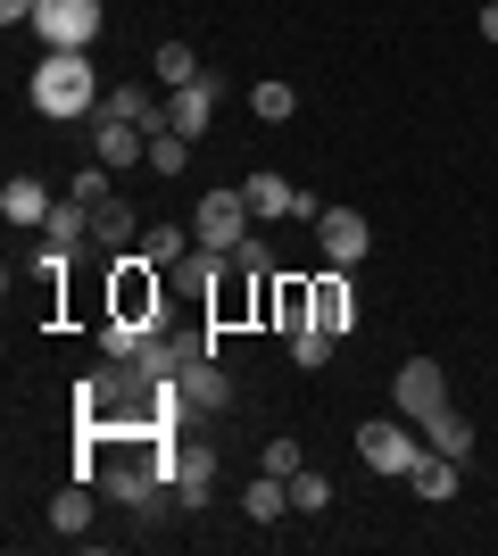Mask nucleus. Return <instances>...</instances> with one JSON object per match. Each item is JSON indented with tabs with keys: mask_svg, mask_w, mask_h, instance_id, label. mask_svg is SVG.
I'll return each mask as SVG.
<instances>
[{
	"mask_svg": "<svg viewBox=\"0 0 498 556\" xmlns=\"http://www.w3.org/2000/svg\"><path fill=\"white\" fill-rule=\"evenodd\" d=\"M100 67L84 59V50H50L42 67H34V109L59 116V125H75V116H100Z\"/></svg>",
	"mask_w": 498,
	"mask_h": 556,
	"instance_id": "f257e3e1",
	"label": "nucleus"
},
{
	"mask_svg": "<svg viewBox=\"0 0 498 556\" xmlns=\"http://www.w3.org/2000/svg\"><path fill=\"white\" fill-rule=\"evenodd\" d=\"M191 232H200V250H225V257H233L241 241L258 232V216H250L241 191H200V200H191Z\"/></svg>",
	"mask_w": 498,
	"mask_h": 556,
	"instance_id": "f03ea898",
	"label": "nucleus"
},
{
	"mask_svg": "<svg viewBox=\"0 0 498 556\" xmlns=\"http://www.w3.org/2000/svg\"><path fill=\"white\" fill-rule=\"evenodd\" d=\"M117 325H142V332H158V307H166V282H158V266H150L142 250H125L117 257Z\"/></svg>",
	"mask_w": 498,
	"mask_h": 556,
	"instance_id": "7ed1b4c3",
	"label": "nucleus"
},
{
	"mask_svg": "<svg viewBox=\"0 0 498 556\" xmlns=\"http://www.w3.org/2000/svg\"><path fill=\"white\" fill-rule=\"evenodd\" d=\"M34 34L50 50H92L100 42V0H42L34 9Z\"/></svg>",
	"mask_w": 498,
	"mask_h": 556,
	"instance_id": "20e7f679",
	"label": "nucleus"
},
{
	"mask_svg": "<svg viewBox=\"0 0 498 556\" xmlns=\"http://www.w3.org/2000/svg\"><path fill=\"white\" fill-rule=\"evenodd\" d=\"M241 200H250V216H258V225H274V216H299V225H316V216H324V200H316V191H291L274 166H258V175L241 184Z\"/></svg>",
	"mask_w": 498,
	"mask_h": 556,
	"instance_id": "39448f33",
	"label": "nucleus"
},
{
	"mask_svg": "<svg viewBox=\"0 0 498 556\" xmlns=\"http://www.w3.org/2000/svg\"><path fill=\"white\" fill-rule=\"evenodd\" d=\"M391 399H399V416H407V424L440 416V407H449V374H440V357H407L399 382H391Z\"/></svg>",
	"mask_w": 498,
	"mask_h": 556,
	"instance_id": "423d86ee",
	"label": "nucleus"
},
{
	"mask_svg": "<svg viewBox=\"0 0 498 556\" xmlns=\"http://www.w3.org/2000/svg\"><path fill=\"white\" fill-rule=\"evenodd\" d=\"M357 457L374 465V473H407V465L424 457V448H416V432H407V424L374 416V424H357Z\"/></svg>",
	"mask_w": 498,
	"mask_h": 556,
	"instance_id": "0eeeda50",
	"label": "nucleus"
},
{
	"mask_svg": "<svg viewBox=\"0 0 498 556\" xmlns=\"http://www.w3.org/2000/svg\"><path fill=\"white\" fill-rule=\"evenodd\" d=\"M92 159L108 166V175H117V166H142V159H150V125L100 109V116H92Z\"/></svg>",
	"mask_w": 498,
	"mask_h": 556,
	"instance_id": "6e6552de",
	"label": "nucleus"
},
{
	"mask_svg": "<svg viewBox=\"0 0 498 556\" xmlns=\"http://www.w3.org/2000/svg\"><path fill=\"white\" fill-rule=\"evenodd\" d=\"M316 250H324V266H357V257L374 250V225L357 208H324L316 216Z\"/></svg>",
	"mask_w": 498,
	"mask_h": 556,
	"instance_id": "1a4fd4ad",
	"label": "nucleus"
},
{
	"mask_svg": "<svg viewBox=\"0 0 498 556\" xmlns=\"http://www.w3.org/2000/svg\"><path fill=\"white\" fill-rule=\"evenodd\" d=\"M308 325H324L332 341L357 325V291H349V266H332V275H316L308 282Z\"/></svg>",
	"mask_w": 498,
	"mask_h": 556,
	"instance_id": "9d476101",
	"label": "nucleus"
},
{
	"mask_svg": "<svg viewBox=\"0 0 498 556\" xmlns=\"http://www.w3.org/2000/svg\"><path fill=\"white\" fill-rule=\"evenodd\" d=\"M216 100H225V75H200V84H183V92H166V125L200 141L216 125Z\"/></svg>",
	"mask_w": 498,
	"mask_h": 556,
	"instance_id": "9b49d317",
	"label": "nucleus"
},
{
	"mask_svg": "<svg viewBox=\"0 0 498 556\" xmlns=\"http://www.w3.org/2000/svg\"><path fill=\"white\" fill-rule=\"evenodd\" d=\"M175 391H183V407H233V382H225L216 357H191V366L175 374Z\"/></svg>",
	"mask_w": 498,
	"mask_h": 556,
	"instance_id": "f8f14e48",
	"label": "nucleus"
},
{
	"mask_svg": "<svg viewBox=\"0 0 498 556\" xmlns=\"http://www.w3.org/2000/svg\"><path fill=\"white\" fill-rule=\"evenodd\" d=\"M407 482H416V498H432V507H449V498H457V457L424 448V457L407 465Z\"/></svg>",
	"mask_w": 498,
	"mask_h": 556,
	"instance_id": "ddd939ff",
	"label": "nucleus"
},
{
	"mask_svg": "<svg viewBox=\"0 0 498 556\" xmlns=\"http://www.w3.org/2000/svg\"><path fill=\"white\" fill-rule=\"evenodd\" d=\"M200 59H191V42H158L150 50V84H158V92H183V84H200Z\"/></svg>",
	"mask_w": 498,
	"mask_h": 556,
	"instance_id": "4468645a",
	"label": "nucleus"
},
{
	"mask_svg": "<svg viewBox=\"0 0 498 556\" xmlns=\"http://www.w3.org/2000/svg\"><path fill=\"white\" fill-rule=\"evenodd\" d=\"M208 490H216L208 448H175V498H183V507H208Z\"/></svg>",
	"mask_w": 498,
	"mask_h": 556,
	"instance_id": "2eb2a0df",
	"label": "nucleus"
},
{
	"mask_svg": "<svg viewBox=\"0 0 498 556\" xmlns=\"http://www.w3.org/2000/svg\"><path fill=\"white\" fill-rule=\"evenodd\" d=\"M0 216H9V225H42V216H50V191L34 184V175H9V191H0Z\"/></svg>",
	"mask_w": 498,
	"mask_h": 556,
	"instance_id": "dca6fc26",
	"label": "nucleus"
},
{
	"mask_svg": "<svg viewBox=\"0 0 498 556\" xmlns=\"http://www.w3.org/2000/svg\"><path fill=\"white\" fill-rule=\"evenodd\" d=\"M84 232H92V208H84V200H50V216H42V241H50V250H75Z\"/></svg>",
	"mask_w": 498,
	"mask_h": 556,
	"instance_id": "f3484780",
	"label": "nucleus"
},
{
	"mask_svg": "<svg viewBox=\"0 0 498 556\" xmlns=\"http://www.w3.org/2000/svg\"><path fill=\"white\" fill-rule=\"evenodd\" d=\"M283 507H291V473H258V482L241 490V515H250V523H274Z\"/></svg>",
	"mask_w": 498,
	"mask_h": 556,
	"instance_id": "a211bd4d",
	"label": "nucleus"
},
{
	"mask_svg": "<svg viewBox=\"0 0 498 556\" xmlns=\"http://www.w3.org/2000/svg\"><path fill=\"white\" fill-rule=\"evenodd\" d=\"M50 532H59V540H84V532H92V490H84V482L50 498Z\"/></svg>",
	"mask_w": 498,
	"mask_h": 556,
	"instance_id": "6ab92c4d",
	"label": "nucleus"
},
{
	"mask_svg": "<svg viewBox=\"0 0 498 556\" xmlns=\"http://www.w3.org/2000/svg\"><path fill=\"white\" fill-rule=\"evenodd\" d=\"M100 490H108L117 507H150V490H158V473H142V465H100Z\"/></svg>",
	"mask_w": 498,
	"mask_h": 556,
	"instance_id": "aec40b11",
	"label": "nucleus"
},
{
	"mask_svg": "<svg viewBox=\"0 0 498 556\" xmlns=\"http://www.w3.org/2000/svg\"><path fill=\"white\" fill-rule=\"evenodd\" d=\"M424 448H440V457H465V448H474V424L457 416V407H440V416H424Z\"/></svg>",
	"mask_w": 498,
	"mask_h": 556,
	"instance_id": "412c9836",
	"label": "nucleus"
},
{
	"mask_svg": "<svg viewBox=\"0 0 498 556\" xmlns=\"http://www.w3.org/2000/svg\"><path fill=\"white\" fill-rule=\"evenodd\" d=\"M191 241H200V232H183V225H150L142 257H150V266H183V257H191Z\"/></svg>",
	"mask_w": 498,
	"mask_h": 556,
	"instance_id": "4be33fe9",
	"label": "nucleus"
},
{
	"mask_svg": "<svg viewBox=\"0 0 498 556\" xmlns=\"http://www.w3.org/2000/svg\"><path fill=\"white\" fill-rule=\"evenodd\" d=\"M191 166V134H150V175H183Z\"/></svg>",
	"mask_w": 498,
	"mask_h": 556,
	"instance_id": "5701e85b",
	"label": "nucleus"
},
{
	"mask_svg": "<svg viewBox=\"0 0 498 556\" xmlns=\"http://www.w3.org/2000/svg\"><path fill=\"white\" fill-rule=\"evenodd\" d=\"M324 357H332V332L324 325H299V332H291V366H299V374H316Z\"/></svg>",
	"mask_w": 498,
	"mask_h": 556,
	"instance_id": "b1692460",
	"label": "nucleus"
},
{
	"mask_svg": "<svg viewBox=\"0 0 498 556\" xmlns=\"http://www.w3.org/2000/svg\"><path fill=\"white\" fill-rule=\"evenodd\" d=\"M250 109H258L266 125H291V116H299V92H291V84H258V92H250Z\"/></svg>",
	"mask_w": 498,
	"mask_h": 556,
	"instance_id": "393cba45",
	"label": "nucleus"
},
{
	"mask_svg": "<svg viewBox=\"0 0 498 556\" xmlns=\"http://www.w3.org/2000/svg\"><path fill=\"white\" fill-rule=\"evenodd\" d=\"M291 507H299V515H324V507H332V482L299 465V473H291Z\"/></svg>",
	"mask_w": 498,
	"mask_h": 556,
	"instance_id": "a878e982",
	"label": "nucleus"
},
{
	"mask_svg": "<svg viewBox=\"0 0 498 556\" xmlns=\"http://www.w3.org/2000/svg\"><path fill=\"white\" fill-rule=\"evenodd\" d=\"M92 232H100V241H133V208H125L117 191H108V200L92 208Z\"/></svg>",
	"mask_w": 498,
	"mask_h": 556,
	"instance_id": "bb28decb",
	"label": "nucleus"
},
{
	"mask_svg": "<svg viewBox=\"0 0 498 556\" xmlns=\"http://www.w3.org/2000/svg\"><path fill=\"white\" fill-rule=\"evenodd\" d=\"M274 325H283V332L308 325V282H274Z\"/></svg>",
	"mask_w": 498,
	"mask_h": 556,
	"instance_id": "cd10ccee",
	"label": "nucleus"
},
{
	"mask_svg": "<svg viewBox=\"0 0 498 556\" xmlns=\"http://www.w3.org/2000/svg\"><path fill=\"white\" fill-rule=\"evenodd\" d=\"M258 465H266V473H299L308 457H299V441L283 432V441H266V448H258Z\"/></svg>",
	"mask_w": 498,
	"mask_h": 556,
	"instance_id": "c85d7f7f",
	"label": "nucleus"
},
{
	"mask_svg": "<svg viewBox=\"0 0 498 556\" xmlns=\"http://www.w3.org/2000/svg\"><path fill=\"white\" fill-rule=\"evenodd\" d=\"M233 266H241V275H274V250H266V232H250V241H241Z\"/></svg>",
	"mask_w": 498,
	"mask_h": 556,
	"instance_id": "c756f323",
	"label": "nucleus"
},
{
	"mask_svg": "<svg viewBox=\"0 0 498 556\" xmlns=\"http://www.w3.org/2000/svg\"><path fill=\"white\" fill-rule=\"evenodd\" d=\"M75 200H84V208H100V200H108V166H84V175H75Z\"/></svg>",
	"mask_w": 498,
	"mask_h": 556,
	"instance_id": "7c9ffc66",
	"label": "nucleus"
},
{
	"mask_svg": "<svg viewBox=\"0 0 498 556\" xmlns=\"http://www.w3.org/2000/svg\"><path fill=\"white\" fill-rule=\"evenodd\" d=\"M34 9L42 0H0V25H34Z\"/></svg>",
	"mask_w": 498,
	"mask_h": 556,
	"instance_id": "2f4dec72",
	"label": "nucleus"
},
{
	"mask_svg": "<svg viewBox=\"0 0 498 556\" xmlns=\"http://www.w3.org/2000/svg\"><path fill=\"white\" fill-rule=\"evenodd\" d=\"M482 42H498V0H482Z\"/></svg>",
	"mask_w": 498,
	"mask_h": 556,
	"instance_id": "473e14b6",
	"label": "nucleus"
}]
</instances>
